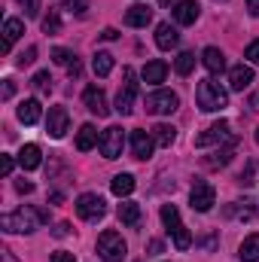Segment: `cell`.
Returning a JSON list of instances; mask_svg holds the SVG:
<instances>
[{"mask_svg":"<svg viewBox=\"0 0 259 262\" xmlns=\"http://www.w3.org/2000/svg\"><path fill=\"white\" fill-rule=\"evenodd\" d=\"M82 101H85L89 113H95L98 119L110 116V107H107V95H104L98 85H89V89H85V95H82Z\"/></svg>","mask_w":259,"mask_h":262,"instance_id":"4fadbf2b","label":"cell"},{"mask_svg":"<svg viewBox=\"0 0 259 262\" xmlns=\"http://www.w3.org/2000/svg\"><path fill=\"white\" fill-rule=\"evenodd\" d=\"M12 168H15V159H12V156H3V159H0V174H3V177H9V174H12Z\"/></svg>","mask_w":259,"mask_h":262,"instance_id":"74e56055","label":"cell"},{"mask_svg":"<svg viewBox=\"0 0 259 262\" xmlns=\"http://www.w3.org/2000/svg\"><path fill=\"white\" fill-rule=\"evenodd\" d=\"M250 174H253V165H247V168H244V174H241V183H250Z\"/></svg>","mask_w":259,"mask_h":262,"instance_id":"f6af8a7d","label":"cell"},{"mask_svg":"<svg viewBox=\"0 0 259 262\" xmlns=\"http://www.w3.org/2000/svg\"><path fill=\"white\" fill-rule=\"evenodd\" d=\"M95 143H101V137H98V128H95L92 122L79 125V131H76V149H79V152H89Z\"/></svg>","mask_w":259,"mask_h":262,"instance_id":"44dd1931","label":"cell"},{"mask_svg":"<svg viewBox=\"0 0 259 262\" xmlns=\"http://www.w3.org/2000/svg\"><path fill=\"white\" fill-rule=\"evenodd\" d=\"M153 149H156V137L149 134V131H131V156L134 159H140V162H146L149 156H153Z\"/></svg>","mask_w":259,"mask_h":262,"instance_id":"8fae6325","label":"cell"},{"mask_svg":"<svg viewBox=\"0 0 259 262\" xmlns=\"http://www.w3.org/2000/svg\"><path fill=\"white\" fill-rule=\"evenodd\" d=\"M52 235H55V238H67V235H70V226H67V223H58V226L52 229Z\"/></svg>","mask_w":259,"mask_h":262,"instance_id":"60d3db41","label":"cell"},{"mask_svg":"<svg viewBox=\"0 0 259 262\" xmlns=\"http://www.w3.org/2000/svg\"><path fill=\"white\" fill-rule=\"evenodd\" d=\"M195 101H198V110L220 113L223 107H229V92L220 82H213V79H201L195 85Z\"/></svg>","mask_w":259,"mask_h":262,"instance_id":"7a4b0ae2","label":"cell"},{"mask_svg":"<svg viewBox=\"0 0 259 262\" xmlns=\"http://www.w3.org/2000/svg\"><path fill=\"white\" fill-rule=\"evenodd\" d=\"M238 259L241 262H259V235H247L238 247Z\"/></svg>","mask_w":259,"mask_h":262,"instance_id":"d4e9b609","label":"cell"},{"mask_svg":"<svg viewBox=\"0 0 259 262\" xmlns=\"http://www.w3.org/2000/svg\"><path fill=\"white\" fill-rule=\"evenodd\" d=\"M247 9H250V15L259 18V0H247Z\"/></svg>","mask_w":259,"mask_h":262,"instance_id":"ee69618b","label":"cell"},{"mask_svg":"<svg viewBox=\"0 0 259 262\" xmlns=\"http://www.w3.org/2000/svg\"><path fill=\"white\" fill-rule=\"evenodd\" d=\"M101 37H104V40H116V37H119V31H116V28H104V34H101Z\"/></svg>","mask_w":259,"mask_h":262,"instance_id":"7bdbcfd3","label":"cell"},{"mask_svg":"<svg viewBox=\"0 0 259 262\" xmlns=\"http://www.w3.org/2000/svg\"><path fill=\"white\" fill-rule=\"evenodd\" d=\"M15 116H18V122H25V125H37V122H40V116H43V107H40V101H37V98H28V101H21V104H18Z\"/></svg>","mask_w":259,"mask_h":262,"instance_id":"9a60e30c","label":"cell"},{"mask_svg":"<svg viewBox=\"0 0 259 262\" xmlns=\"http://www.w3.org/2000/svg\"><path fill=\"white\" fill-rule=\"evenodd\" d=\"M21 34H25V21H21V18H6V25H3V52H9L12 43H15Z\"/></svg>","mask_w":259,"mask_h":262,"instance_id":"603a6c76","label":"cell"},{"mask_svg":"<svg viewBox=\"0 0 259 262\" xmlns=\"http://www.w3.org/2000/svg\"><path fill=\"white\" fill-rule=\"evenodd\" d=\"M250 110H256V113H259V92L250 95Z\"/></svg>","mask_w":259,"mask_h":262,"instance_id":"bcb514c9","label":"cell"},{"mask_svg":"<svg viewBox=\"0 0 259 262\" xmlns=\"http://www.w3.org/2000/svg\"><path fill=\"white\" fill-rule=\"evenodd\" d=\"M256 143H259V128H256Z\"/></svg>","mask_w":259,"mask_h":262,"instance_id":"f907efd6","label":"cell"},{"mask_svg":"<svg viewBox=\"0 0 259 262\" xmlns=\"http://www.w3.org/2000/svg\"><path fill=\"white\" fill-rule=\"evenodd\" d=\"M46 220H49V210L18 207V210L0 216V229H3V232H21V235H31V232H37L40 223H46Z\"/></svg>","mask_w":259,"mask_h":262,"instance_id":"6da1fadb","label":"cell"},{"mask_svg":"<svg viewBox=\"0 0 259 262\" xmlns=\"http://www.w3.org/2000/svg\"><path fill=\"white\" fill-rule=\"evenodd\" d=\"M253 213H256V210H253L250 201H247V207H244L241 201H235V204L226 207V216H238V220H253Z\"/></svg>","mask_w":259,"mask_h":262,"instance_id":"f546056e","label":"cell"},{"mask_svg":"<svg viewBox=\"0 0 259 262\" xmlns=\"http://www.w3.org/2000/svg\"><path fill=\"white\" fill-rule=\"evenodd\" d=\"M165 76H168V64L165 61H146L143 64V82L146 85H159V82H165Z\"/></svg>","mask_w":259,"mask_h":262,"instance_id":"7402d4cb","label":"cell"},{"mask_svg":"<svg viewBox=\"0 0 259 262\" xmlns=\"http://www.w3.org/2000/svg\"><path fill=\"white\" fill-rule=\"evenodd\" d=\"M67 125H70V116H67L64 107H49V116H46V131H49V137L61 140L67 134Z\"/></svg>","mask_w":259,"mask_h":262,"instance_id":"7c38bea8","label":"cell"},{"mask_svg":"<svg viewBox=\"0 0 259 262\" xmlns=\"http://www.w3.org/2000/svg\"><path fill=\"white\" fill-rule=\"evenodd\" d=\"M122 89H119V95H116V113L119 116H128L131 110H134V98H137V82H134V70L125 67L122 70Z\"/></svg>","mask_w":259,"mask_h":262,"instance_id":"8992f818","label":"cell"},{"mask_svg":"<svg viewBox=\"0 0 259 262\" xmlns=\"http://www.w3.org/2000/svg\"><path fill=\"white\" fill-rule=\"evenodd\" d=\"M43 31L46 34H61V15L55 9H49V15H43Z\"/></svg>","mask_w":259,"mask_h":262,"instance_id":"4dcf8cb0","label":"cell"},{"mask_svg":"<svg viewBox=\"0 0 259 262\" xmlns=\"http://www.w3.org/2000/svg\"><path fill=\"white\" fill-rule=\"evenodd\" d=\"M174 70H177L180 76H189L195 70V52H180L177 61H174Z\"/></svg>","mask_w":259,"mask_h":262,"instance_id":"f1b7e54d","label":"cell"},{"mask_svg":"<svg viewBox=\"0 0 259 262\" xmlns=\"http://www.w3.org/2000/svg\"><path fill=\"white\" fill-rule=\"evenodd\" d=\"M92 70H95V76H110V70H113V55H110V52H95Z\"/></svg>","mask_w":259,"mask_h":262,"instance_id":"83f0119b","label":"cell"},{"mask_svg":"<svg viewBox=\"0 0 259 262\" xmlns=\"http://www.w3.org/2000/svg\"><path fill=\"white\" fill-rule=\"evenodd\" d=\"M162 223H165L168 235L174 238V247H177V250H189V247H192V235H189V229L180 223V210H177L174 204H165V207H162Z\"/></svg>","mask_w":259,"mask_h":262,"instance_id":"3957f363","label":"cell"},{"mask_svg":"<svg viewBox=\"0 0 259 262\" xmlns=\"http://www.w3.org/2000/svg\"><path fill=\"white\" fill-rule=\"evenodd\" d=\"M177 40H180V34H177V28H171L168 21H162V25L156 28V46H159V49L168 52V49L177 46Z\"/></svg>","mask_w":259,"mask_h":262,"instance_id":"ffe728a7","label":"cell"},{"mask_svg":"<svg viewBox=\"0 0 259 262\" xmlns=\"http://www.w3.org/2000/svg\"><path fill=\"white\" fill-rule=\"evenodd\" d=\"M198 15H201L198 0H180V3H174V21L177 25H195Z\"/></svg>","mask_w":259,"mask_h":262,"instance_id":"5bb4252c","label":"cell"},{"mask_svg":"<svg viewBox=\"0 0 259 262\" xmlns=\"http://www.w3.org/2000/svg\"><path fill=\"white\" fill-rule=\"evenodd\" d=\"M76 213L82 220H89V223H98L107 213V204H104V198L95 195V192H82V195L76 198Z\"/></svg>","mask_w":259,"mask_h":262,"instance_id":"ba28073f","label":"cell"},{"mask_svg":"<svg viewBox=\"0 0 259 262\" xmlns=\"http://www.w3.org/2000/svg\"><path fill=\"white\" fill-rule=\"evenodd\" d=\"M34 58H37V46H28L21 55H18V67H25V64H34Z\"/></svg>","mask_w":259,"mask_h":262,"instance_id":"d590c367","label":"cell"},{"mask_svg":"<svg viewBox=\"0 0 259 262\" xmlns=\"http://www.w3.org/2000/svg\"><path fill=\"white\" fill-rule=\"evenodd\" d=\"M18 6L25 9V15H28V18H34V15L40 12V0H18Z\"/></svg>","mask_w":259,"mask_h":262,"instance_id":"836d02e7","label":"cell"},{"mask_svg":"<svg viewBox=\"0 0 259 262\" xmlns=\"http://www.w3.org/2000/svg\"><path fill=\"white\" fill-rule=\"evenodd\" d=\"M67 9L70 12H76V15H85V9H89V0H64Z\"/></svg>","mask_w":259,"mask_h":262,"instance_id":"e575fe53","label":"cell"},{"mask_svg":"<svg viewBox=\"0 0 259 262\" xmlns=\"http://www.w3.org/2000/svg\"><path fill=\"white\" fill-rule=\"evenodd\" d=\"M250 82H253V67H247V64L232 67V73H229V85H232V92H244Z\"/></svg>","mask_w":259,"mask_h":262,"instance_id":"ac0fdd59","label":"cell"},{"mask_svg":"<svg viewBox=\"0 0 259 262\" xmlns=\"http://www.w3.org/2000/svg\"><path fill=\"white\" fill-rule=\"evenodd\" d=\"M15 189H18L21 195H31V192H34V183H28V180H18V183H15Z\"/></svg>","mask_w":259,"mask_h":262,"instance_id":"b9f144b4","label":"cell"},{"mask_svg":"<svg viewBox=\"0 0 259 262\" xmlns=\"http://www.w3.org/2000/svg\"><path fill=\"white\" fill-rule=\"evenodd\" d=\"M177 107H180V98L168 89H159V92L146 95V113H153V116H171Z\"/></svg>","mask_w":259,"mask_h":262,"instance_id":"5b68a950","label":"cell"},{"mask_svg":"<svg viewBox=\"0 0 259 262\" xmlns=\"http://www.w3.org/2000/svg\"><path fill=\"white\" fill-rule=\"evenodd\" d=\"M110 189H113L116 198H128L131 192H134V177H131V174H116L113 183H110Z\"/></svg>","mask_w":259,"mask_h":262,"instance_id":"484cf974","label":"cell"},{"mask_svg":"<svg viewBox=\"0 0 259 262\" xmlns=\"http://www.w3.org/2000/svg\"><path fill=\"white\" fill-rule=\"evenodd\" d=\"M116 213H119L122 226H128V229H137V226H140V220H143V213H140V204H137V201H122Z\"/></svg>","mask_w":259,"mask_h":262,"instance_id":"d6986e66","label":"cell"},{"mask_svg":"<svg viewBox=\"0 0 259 262\" xmlns=\"http://www.w3.org/2000/svg\"><path fill=\"white\" fill-rule=\"evenodd\" d=\"M98 146H101V156H104V159H119V156H122V146H125V131H122V125L104 128Z\"/></svg>","mask_w":259,"mask_h":262,"instance_id":"52a82bcc","label":"cell"},{"mask_svg":"<svg viewBox=\"0 0 259 262\" xmlns=\"http://www.w3.org/2000/svg\"><path fill=\"white\" fill-rule=\"evenodd\" d=\"M153 137H156V143H159V146H171V143L177 140V128H174V125L159 122V125L153 128Z\"/></svg>","mask_w":259,"mask_h":262,"instance_id":"4316f807","label":"cell"},{"mask_svg":"<svg viewBox=\"0 0 259 262\" xmlns=\"http://www.w3.org/2000/svg\"><path fill=\"white\" fill-rule=\"evenodd\" d=\"M189 204H192V210H198V213H207V210L217 204V192H213V186H210L207 180H195L192 192H189Z\"/></svg>","mask_w":259,"mask_h":262,"instance_id":"9c48e42d","label":"cell"},{"mask_svg":"<svg viewBox=\"0 0 259 262\" xmlns=\"http://www.w3.org/2000/svg\"><path fill=\"white\" fill-rule=\"evenodd\" d=\"M52 262H76V259H73V253H67V250H55V253H52Z\"/></svg>","mask_w":259,"mask_h":262,"instance_id":"ab89813d","label":"cell"},{"mask_svg":"<svg viewBox=\"0 0 259 262\" xmlns=\"http://www.w3.org/2000/svg\"><path fill=\"white\" fill-rule=\"evenodd\" d=\"M12 95H15V82H12V79H3V92H0V98L9 101Z\"/></svg>","mask_w":259,"mask_h":262,"instance_id":"f35d334b","label":"cell"},{"mask_svg":"<svg viewBox=\"0 0 259 262\" xmlns=\"http://www.w3.org/2000/svg\"><path fill=\"white\" fill-rule=\"evenodd\" d=\"M3 262H18V259H15L12 253H3Z\"/></svg>","mask_w":259,"mask_h":262,"instance_id":"c3c4849f","label":"cell"},{"mask_svg":"<svg viewBox=\"0 0 259 262\" xmlns=\"http://www.w3.org/2000/svg\"><path fill=\"white\" fill-rule=\"evenodd\" d=\"M223 140H232V125L226 119H220V122H213L207 131H201L195 137V146H213V143H223Z\"/></svg>","mask_w":259,"mask_h":262,"instance_id":"30bf717a","label":"cell"},{"mask_svg":"<svg viewBox=\"0 0 259 262\" xmlns=\"http://www.w3.org/2000/svg\"><path fill=\"white\" fill-rule=\"evenodd\" d=\"M149 250L153 253H162V241H149Z\"/></svg>","mask_w":259,"mask_h":262,"instance_id":"7dc6e473","label":"cell"},{"mask_svg":"<svg viewBox=\"0 0 259 262\" xmlns=\"http://www.w3.org/2000/svg\"><path fill=\"white\" fill-rule=\"evenodd\" d=\"M244 58H247L250 64H259V40H253V43L247 46V52H244Z\"/></svg>","mask_w":259,"mask_h":262,"instance_id":"8d00e7d4","label":"cell"},{"mask_svg":"<svg viewBox=\"0 0 259 262\" xmlns=\"http://www.w3.org/2000/svg\"><path fill=\"white\" fill-rule=\"evenodd\" d=\"M149 21H153V9H149L146 3L128 6V12H125V25H128V28H146Z\"/></svg>","mask_w":259,"mask_h":262,"instance_id":"2e32d148","label":"cell"},{"mask_svg":"<svg viewBox=\"0 0 259 262\" xmlns=\"http://www.w3.org/2000/svg\"><path fill=\"white\" fill-rule=\"evenodd\" d=\"M159 3H162V6H171V3H174V0H159Z\"/></svg>","mask_w":259,"mask_h":262,"instance_id":"681fc988","label":"cell"},{"mask_svg":"<svg viewBox=\"0 0 259 262\" xmlns=\"http://www.w3.org/2000/svg\"><path fill=\"white\" fill-rule=\"evenodd\" d=\"M31 82H34V89H37V92H49V89H52V76H49V70L34 73V79H31Z\"/></svg>","mask_w":259,"mask_h":262,"instance_id":"1f68e13d","label":"cell"},{"mask_svg":"<svg viewBox=\"0 0 259 262\" xmlns=\"http://www.w3.org/2000/svg\"><path fill=\"white\" fill-rule=\"evenodd\" d=\"M201 64L207 67L210 73H223V70H226V55H223L217 46H207V49L201 52Z\"/></svg>","mask_w":259,"mask_h":262,"instance_id":"cb8c5ba5","label":"cell"},{"mask_svg":"<svg viewBox=\"0 0 259 262\" xmlns=\"http://www.w3.org/2000/svg\"><path fill=\"white\" fill-rule=\"evenodd\" d=\"M125 253H128V244L122 241L119 232L107 229V232L98 235V256H101L104 262H122L125 259Z\"/></svg>","mask_w":259,"mask_h":262,"instance_id":"277c9868","label":"cell"},{"mask_svg":"<svg viewBox=\"0 0 259 262\" xmlns=\"http://www.w3.org/2000/svg\"><path fill=\"white\" fill-rule=\"evenodd\" d=\"M40 162H43V152H40V146H37V143H25V146L18 149V165H21L25 171L40 168Z\"/></svg>","mask_w":259,"mask_h":262,"instance_id":"e0dca14e","label":"cell"},{"mask_svg":"<svg viewBox=\"0 0 259 262\" xmlns=\"http://www.w3.org/2000/svg\"><path fill=\"white\" fill-rule=\"evenodd\" d=\"M52 61H55V64H64V67H70L73 61H76V55H73V52H67V49H61V46H58V49H52Z\"/></svg>","mask_w":259,"mask_h":262,"instance_id":"d6a6232c","label":"cell"}]
</instances>
